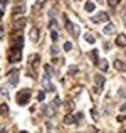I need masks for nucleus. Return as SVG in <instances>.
Instances as JSON below:
<instances>
[{"label":"nucleus","instance_id":"3","mask_svg":"<svg viewBox=\"0 0 126 133\" xmlns=\"http://www.w3.org/2000/svg\"><path fill=\"white\" fill-rule=\"evenodd\" d=\"M29 101H30V95H29L27 91H20V92H18V95H16V102H18V105H26Z\"/></svg>","mask_w":126,"mask_h":133},{"label":"nucleus","instance_id":"8","mask_svg":"<svg viewBox=\"0 0 126 133\" xmlns=\"http://www.w3.org/2000/svg\"><path fill=\"white\" fill-rule=\"evenodd\" d=\"M49 76L50 75H44V77H42V83H44V87L46 91H54V86H52V83L49 80Z\"/></svg>","mask_w":126,"mask_h":133},{"label":"nucleus","instance_id":"14","mask_svg":"<svg viewBox=\"0 0 126 133\" xmlns=\"http://www.w3.org/2000/svg\"><path fill=\"white\" fill-rule=\"evenodd\" d=\"M73 122H76V117L71 116V114H68V116H65V117H64V124L71 125V124H73Z\"/></svg>","mask_w":126,"mask_h":133},{"label":"nucleus","instance_id":"15","mask_svg":"<svg viewBox=\"0 0 126 133\" xmlns=\"http://www.w3.org/2000/svg\"><path fill=\"white\" fill-rule=\"evenodd\" d=\"M29 63H34L35 66H38V63H39V57H38V54H31V56L29 57Z\"/></svg>","mask_w":126,"mask_h":133},{"label":"nucleus","instance_id":"9","mask_svg":"<svg viewBox=\"0 0 126 133\" xmlns=\"http://www.w3.org/2000/svg\"><path fill=\"white\" fill-rule=\"evenodd\" d=\"M30 39H31L33 42H37L39 39V30L37 27H33L31 30H30V34H29Z\"/></svg>","mask_w":126,"mask_h":133},{"label":"nucleus","instance_id":"25","mask_svg":"<svg viewBox=\"0 0 126 133\" xmlns=\"http://www.w3.org/2000/svg\"><path fill=\"white\" fill-rule=\"evenodd\" d=\"M73 107H75V106H73V102L69 101L68 103H67V110H68V111H72V110H73Z\"/></svg>","mask_w":126,"mask_h":133},{"label":"nucleus","instance_id":"36","mask_svg":"<svg viewBox=\"0 0 126 133\" xmlns=\"http://www.w3.org/2000/svg\"><path fill=\"white\" fill-rule=\"evenodd\" d=\"M121 111H126V105L121 106Z\"/></svg>","mask_w":126,"mask_h":133},{"label":"nucleus","instance_id":"30","mask_svg":"<svg viewBox=\"0 0 126 133\" xmlns=\"http://www.w3.org/2000/svg\"><path fill=\"white\" fill-rule=\"evenodd\" d=\"M46 114H47V116H53V114H54V110H52V109H50V106H47V109H46Z\"/></svg>","mask_w":126,"mask_h":133},{"label":"nucleus","instance_id":"35","mask_svg":"<svg viewBox=\"0 0 126 133\" xmlns=\"http://www.w3.org/2000/svg\"><path fill=\"white\" fill-rule=\"evenodd\" d=\"M92 114H94V119H98V116H96V113H95V110H92Z\"/></svg>","mask_w":126,"mask_h":133},{"label":"nucleus","instance_id":"33","mask_svg":"<svg viewBox=\"0 0 126 133\" xmlns=\"http://www.w3.org/2000/svg\"><path fill=\"white\" fill-rule=\"evenodd\" d=\"M0 92H2L4 96H8V91H7L5 88H2V90H0Z\"/></svg>","mask_w":126,"mask_h":133},{"label":"nucleus","instance_id":"21","mask_svg":"<svg viewBox=\"0 0 126 133\" xmlns=\"http://www.w3.org/2000/svg\"><path fill=\"white\" fill-rule=\"evenodd\" d=\"M19 12H25V8L20 7V5H18V7H15V8H14L12 14H19Z\"/></svg>","mask_w":126,"mask_h":133},{"label":"nucleus","instance_id":"28","mask_svg":"<svg viewBox=\"0 0 126 133\" xmlns=\"http://www.w3.org/2000/svg\"><path fill=\"white\" fill-rule=\"evenodd\" d=\"M50 29H52V30H53V29L57 30V22H56L54 19H52V22H50Z\"/></svg>","mask_w":126,"mask_h":133},{"label":"nucleus","instance_id":"31","mask_svg":"<svg viewBox=\"0 0 126 133\" xmlns=\"http://www.w3.org/2000/svg\"><path fill=\"white\" fill-rule=\"evenodd\" d=\"M50 50H52V54H57V53H58V48H57V46H52Z\"/></svg>","mask_w":126,"mask_h":133},{"label":"nucleus","instance_id":"20","mask_svg":"<svg viewBox=\"0 0 126 133\" xmlns=\"http://www.w3.org/2000/svg\"><path fill=\"white\" fill-rule=\"evenodd\" d=\"M86 11H88V12H92V11L95 10V4L94 3H91V2H88V3H86Z\"/></svg>","mask_w":126,"mask_h":133},{"label":"nucleus","instance_id":"32","mask_svg":"<svg viewBox=\"0 0 126 133\" xmlns=\"http://www.w3.org/2000/svg\"><path fill=\"white\" fill-rule=\"evenodd\" d=\"M52 39H53V41L57 39V33H56V30H53V31H52Z\"/></svg>","mask_w":126,"mask_h":133},{"label":"nucleus","instance_id":"29","mask_svg":"<svg viewBox=\"0 0 126 133\" xmlns=\"http://www.w3.org/2000/svg\"><path fill=\"white\" fill-rule=\"evenodd\" d=\"M75 72H77V66L72 65L71 68H69V74H71V75H75Z\"/></svg>","mask_w":126,"mask_h":133},{"label":"nucleus","instance_id":"12","mask_svg":"<svg viewBox=\"0 0 126 133\" xmlns=\"http://www.w3.org/2000/svg\"><path fill=\"white\" fill-rule=\"evenodd\" d=\"M89 57L92 58V63H94L95 65L99 64V60H98V50H96V49L91 50V53H89Z\"/></svg>","mask_w":126,"mask_h":133},{"label":"nucleus","instance_id":"5","mask_svg":"<svg viewBox=\"0 0 126 133\" xmlns=\"http://www.w3.org/2000/svg\"><path fill=\"white\" fill-rule=\"evenodd\" d=\"M26 18H18V19H14V29L15 30H18V31H19V30H22L23 27L26 26Z\"/></svg>","mask_w":126,"mask_h":133},{"label":"nucleus","instance_id":"4","mask_svg":"<svg viewBox=\"0 0 126 133\" xmlns=\"http://www.w3.org/2000/svg\"><path fill=\"white\" fill-rule=\"evenodd\" d=\"M18 69H12L8 75V79H10V83L12 86H18V82H19V74H18Z\"/></svg>","mask_w":126,"mask_h":133},{"label":"nucleus","instance_id":"1","mask_svg":"<svg viewBox=\"0 0 126 133\" xmlns=\"http://www.w3.org/2000/svg\"><path fill=\"white\" fill-rule=\"evenodd\" d=\"M10 63H18L22 60V49H18V48H12L10 56H8Z\"/></svg>","mask_w":126,"mask_h":133},{"label":"nucleus","instance_id":"24","mask_svg":"<svg viewBox=\"0 0 126 133\" xmlns=\"http://www.w3.org/2000/svg\"><path fill=\"white\" fill-rule=\"evenodd\" d=\"M45 69H46V72H47V75H53V74H54V71L52 69V66L47 65V64L45 65Z\"/></svg>","mask_w":126,"mask_h":133},{"label":"nucleus","instance_id":"10","mask_svg":"<svg viewBox=\"0 0 126 133\" xmlns=\"http://www.w3.org/2000/svg\"><path fill=\"white\" fill-rule=\"evenodd\" d=\"M115 44L118 46H121V48H125L126 46V35L125 34H119L117 39H115Z\"/></svg>","mask_w":126,"mask_h":133},{"label":"nucleus","instance_id":"11","mask_svg":"<svg viewBox=\"0 0 126 133\" xmlns=\"http://www.w3.org/2000/svg\"><path fill=\"white\" fill-rule=\"evenodd\" d=\"M114 66H115L118 71H126V64L119 61V60H115V61H114Z\"/></svg>","mask_w":126,"mask_h":133},{"label":"nucleus","instance_id":"17","mask_svg":"<svg viewBox=\"0 0 126 133\" xmlns=\"http://www.w3.org/2000/svg\"><path fill=\"white\" fill-rule=\"evenodd\" d=\"M45 2H46V0H37V2H35V4H34V10L35 11H39L42 7H44V4H45Z\"/></svg>","mask_w":126,"mask_h":133},{"label":"nucleus","instance_id":"19","mask_svg":"<svg viewBox=\"0 0 126 133\" xmlns=\"http://www.w3.org/2000/svg\"><path fill=\"white\" fill-rule=\"evenodd\" d=\"M84 39H86L88 44H95V38H94V35L92 34H89V33H87L86 35H84Z\"/></svg>","mask_w":126,"mask_h":133},{"label":"nucleus","instance_id":"16","mask_svg":"<svg viewBox=\"0 0 126 133\" xmlns=\"http://www.w3.org/2000/svg\"><path fill=\"white\" fill-rule=\"evenodd\" d=\"M103 31H104V34H113L114 31H115V26H114V25H111V23H110V25H107L104 29H103Z\"/></svg>","mask_w":126,"mask_h":133},{"label":"nucleus","instance_id":"37","mask_svg":"<svg viewBox=\"0 0 126 133\" xmlns=\"http://www.w3.org/2000/svg\"><path fill=\"white\" fill-rule=\"evenodd\" d=\"M3 37V27H0V38Z\"/></svg>","mask_w":126,"mask_h":133},{"label":"nucleus","instance_id":"23","mask_svg":"<svg viewBox=\"0 0 126 133\" xmlns=\"http://www.w3.org/2000/svg\"><path fill=\"white\" fill-rule=\"evenodd\" d=\"M71 49H72V44H71V42H65V44H64V50L69 52Z\"/></svg>","mask_w":126,"mask_h":133},{"label":"nucleus","instance_id":"39","mask_svg":"<svg viewBox=\"0 0 126 133\" xmlns=\"http://www.w3.org/2000/svg\"><path fill=\"white\" fill-rule=\"evenodd\" d=\"M3 15H4V12H3V10H0V18H2Z\"/></svg>","mask_w":126,"mask_h":133},{"label":"nucleus","instance_id":"7","mask_svg":"<svg viewBox=\"0 0 126 133\" xmlns=\"http://www.w3.org/2000/svg\"><path fill=\"white\" fill-rule=\"evenodd\" d=\"M92 22L94 23H100V22H106V21H109V15H107L106 12H99L98 15H95L91 18Z\"/></svg>","mask_w":126,"mask_h":133},{"label":"nucleus","instance_id":"2","mask_svg":"<svg viewBox=\"0 0 126 133\" xmlns=\"http://www.w3.org/2000/svg\"><path fill=\"white\" fill-rule=\"evenodd\" d=\"M65 27H67L68 33H71L72 35H73V37H79V34H80V29L77 27V26H75L71 21H67V22H65Z\"/></svg>","mask_w":126,"mask_h":133},{"label":"nucleus","instance_id":"13","mask_svg":"<svg viewBox=\"0 0 126 133\" xmlns=\"http://www.w3.org/2000/svg\"><path fill=\"white\" fill-rule=\"evenodd\" d=\"M104 82H106V80H104V77L102 76V75H96V76H95V83H96L98 86H99V88H102V87H103Z\"/></svg>","mask_w":126,"mask_h":133},{"label":"nucleus","instance_id":"41","mask_svg":"<svg viewBox=\"0 0 126 133\" xmlns=\"http://www.w3.org/2000/svg\"><path fill=\"white\" fill-rule=\"evenodd\" d=\"M125 54H126V52H125Z\"/></svg>","mask_w":126,"mask_h":133},{"label":"nucleus","instance_id":"34","mask_svg":"<svg viewBox=\"0 0 126 133\" xmlns=\"http://www.w3.org/2000/svg\"><path fill=\"white\" fill-rule=\"evenodd\" d=\"M81 119H83V113H79L76 116V121H81Z\"/></svg>","mask_w":126,"mask_h":133},{"label":"nucleus","instance_id":"27","mask_svg":"<svg viewBox=\"0 0 126 133\" xmlns=\"http://www.w3.org/2000/svg\"><path fill=\"white\" fill-rule=\"evenodd\" d=\"M37 99H38V101H44V99H45V91H39Z\"/></svg>","mask_w":126,"mask_h":133},{"label":"nucleus","instance_id":"40","mask_svg":"<svg viewBox=\"0 0 126 133\" xmlns=\"http://www.w3.org/2000/svg\"><path fill=\"white\" fill-rule=\"evenodd\" d=\"M0 2H3V0H0Z\"/></svg>","mask_w":126,"mask_h":133},{"label":"nucleus","instance_id":"26","mask_svg":"<svg viewBox=\"0 0 126 133\" xmlns=\"http://www.w3.org/2000/svg\"><path fill=\"white\" fill-rule=\"evenodd\" d=\"M119 2H121V0H109V5L110 7H115Z\"/></svg>","mask_w":126,"mask_h":133},{"label":"nucleus","instance_id":"38","mask_svg":"<svg viewBox=\"0 0 126 133\" xmlns=\"http://www.w3.org/2000/svg\"><path fill=\"white\" fill-rule=\"evenodd\" d=\"M123 119H125L123 117H118V121H119V122H122V121H123Z\"/></svg>","mask_w":126,"mask_h":133},{"label":"nucleus","instance_id":"18","mask_svg":"<svg viewBox=\"0 0 126 133\" xmlns=\"http://www.w3.org/2000/svg\"><path fill=\"white\" fill-rule=\"evenodd\" d=\"M98 65H99V68L102 71H107V69H109V63H107V60H100Z\"/></svg>","mask_w":126,"mask_h":133},{"label":"nucleus","instance_id":"22","mask_svg":"<svg viewBox=\"0 0 126 133\" xmlns=\"http://www.w3.org/2000/svg\"><path fill=\"white\" fill-rule=\"evenodd\" d=\"M8 111V106L5 103H2L0 105V113H7Z\"/></svg>","mask_w":126,"mask_h":133},{"label":"nucleus","instance_id":"6","mask_svg":"<svg viewBox=\"0 0 126 133\" xmlns=\"http://www.w3.org/2000/svg\"><path fill=\"white\" fill-rule=\"evenodd\" d=\"M11 48H18V49H22L23 48V35L19 34L18 37H14V41L11 42Z\"/></svg>","mask_w":126,"mask_h":133}]
</instances>
